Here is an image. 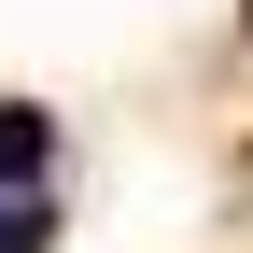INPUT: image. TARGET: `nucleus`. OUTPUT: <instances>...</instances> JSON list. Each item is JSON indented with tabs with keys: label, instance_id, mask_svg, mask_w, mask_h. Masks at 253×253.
<instances>
[{
	"label": "nucleus",
	"instance_id": "obj_2",
	"mask_svg": "<svg viewBox=\"0 0 253 253\" xmlns=\"http://www.w3.org/2000/svg\"><path fill=\"white\" fill-rule=\"evenodd\" d=\"M0 253H42V225H28V211H0Z\"/></svg>",
	"mask_w": 253,
	"mask_h": 253
},
{
	"label": "nucleus",
	"instance_id": "obj_1",
	"mask_svg": "<svg viewBox=\"0 0 253 253\" xmlns=\"http://www.w3.org/2000/svg\"><path fill=\"white\" fill-rule=\"evenodd\" d=\"M42 141H56L42 113H28V99H0V183H14V197H28V183H42Z\"/></svg>",
	"mask_w": 253,
	"mask_h": 253
}]
</instances>
